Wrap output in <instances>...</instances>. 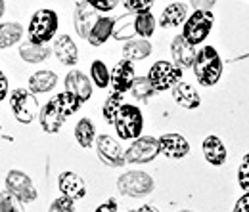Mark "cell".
<instances>
[{"mask_svg": "<svg viewBox=\"0 0 249 212\" xmlns=\"http://www.w3.org/2000/svg\"><path fill=\"white\" fill-rule=\"evenodd\" d=\"M156 17L152 16V12H142V14H136L134 19H132V29L134 34H138L140 38H150L154 36L156 33Z\"/></svg>", "mask_w": 249, "mask_h": 212, "instance_id": "cell-28", "label": "cell"}, {"mask_svg": "<svg viewBox=\"0 0 249 212\" xmlns=\"http://www.w3.org/2000/svg\"><path fill=\"white\" fill-rule=\"evenodd\" d=\"M90 81L96 88H107L109 86V69L106 65V61L94 60L90 65Z\"/></svg>", "mask_w": 249, "mask_h": 212, "instance_id": "cell-31", "label": "cell"}, {"mask_svg": "<svg viewBox=\"0 0 249 212\" xmlns=\"http://www.w3.org/2000/svg\"><path fill=\"white\" fill-rule=\"evenodd\" d=\"M0 212H23V205L4 189L0 191Z\"/></svg>", "mask_w": 249, "mask_h": 212, "instance_id": "cell-32", "label": "cell"}, {"mask_svg": "<svg viewBox=\"0 0 249 212\" xmlns=\"http://www.w3.org/2000/svg\"><path fill=\"white\" fill-rule=\"evenodd\" d=\"M113 25H115V17L100 16V17L96 19V23L92 25L89 36H87V40L90 42V46H94V48L104 46V44L111 38V34H113Z\"/></svg>", "mask_w": 249, "mask_h": 212, "instance_id": "cell-23", "label": "cell"}, {"mask_svg": "<svg viewBox=\"0 0 249 212\" xmlns=\"http://www.w3.org/2000/svg\"><path fill=\"white\" fill-rule=\"evenodd\" d=\"M159 155V142L156 136H140L124 149V164H148Z\"/></svg>", "mask_w": 249, "mask_h": 212, "instance_id": "cell-10", "label": "cell"}, {"mask_svg": "<svg viewBox=\"0 0 249 212\" xmlns=\"http://www.w3.org/2000/svg\"><path fill=\"white\" fill-rule=\"evenodd\" d=\"M83 101L79 98H75L69 92H60L54 94L44 105H40L38 111V126L44 134H58L63 128L65 121L69 117H73L79 109H81Z\"/></svg>", "mask_w": 249, "mask_h": 212, "instance_id": "cell-1", "label": "cell"}, {"mask_svg": "<svg viewBox=\"0 0 249 212\" xmlns=\"http://www.w3.org/2000/svg\"><path fill=\"white\" fill-rule=\"evenodd\" d=\"M98 17H100L98 12L94 10L90 4H87L85 0L77 2L75 12H73V27H75V33H77L81 38H87Z\"/></svg>", "mask_w": 249, "mask_h": 212, "instance_id": "cell-16", "label": "cell"}, {"mask_svg": "<svg viewBox=\"0 0 249 212\" xmlns=\"http://www.w3.org/2000/svg\"><path fill=\"white\" fill-rule=\"evenodd\" d=\"M128 92H130V96H132L136 101H150L157 94V92L154 90V86L150 84L148 77H134V81H132Z\"/></svg>", "mask_w": 249, "mask_h": 212, "instance_id": "cell-30", "label": "cell"}, {"mask_svg": "<svg viewBox=\"0 0 249 212\" xmlns=\"http://www.w3.org/2000/svg\"><path fill=\"white\" fill-rule=\"evenodd\" d=\"M130 212H161V211L157 207H154V205H142L138 209H132Z\"/></svg>", "mask_w": 249, "mask_h": 212, "instance_id": "cell-41", "label": "cell"}, {"mask_svg": "<svg viewBox=\"0 0 249 212\" xmlns=\"http://www.w3.org/2000/svg\"><path fill=\"white\" fill-rule=\"evenodd\" d=\"M123 103H124V94L111 92L106 98V101L102 105V117H104L106 124H111L113 126V121H115V117H117V113H119V109H121Z\"/></svg>", "mask_w": 249, "mask_h": 212, "instance_id": "cell-29", "label": "cell"}, {"mask_svg": "<svg viewBox=\"0 0 249 212\" xmlns=\"http://www.w3.org/2000/svg\"><path fill=\"white\" fill-rule=\"evenodd\" d=\"M60 27V17L54 10H48V8H40L36 10L29 19V25H27V40L33 44H48L54 40L56 33Z\"/></svg>", "mask_w": 249, "mask_h": 212, "instance_id": "cell-3", "label": "cell"}, {"mask_svg": "<svg viewBox=\"0 0 249 212\" xmlns=\"http://www.w3.org/2000/svg\"><path fill=\"white\" fill-rule=\"evenodd\" d=\"M113 128L119 140L123 142H132L136 138L142 136L144 132V113L140 107L132 105V103H123L115 121H113Z\"/></svg>", "mask_w": 249, "mask_h": 212, "instance_id": "cell-5", "label": "cell"}, {"mask_svg": "<svg viewBox=\"0 0 249 212\" xmlns=\"http://www.w3.org/2000/svg\"><path fill=\"white\" fill-rule=\"evenodd\" d=\"M238 185L244 193H249V153L244 155L240 166H238Z\"/></svg>", "mask_w": 249, "mask_h": 212, "instance_id": "cell-33", "label": "cell"}, {"mask_svg": "<svg viewBox=\"0 0 249 212\" xmlns=\"http://www.w3.org/2000/svg\"><path fill=\"white\" fill-rule=\"evenodd\" d=\"M52 54L62 65H67V67H73L79 63V48L69 34H60L54 38Z\"/></svg>", "mask_w": 249, "mask_h": 212, "instance_id": "cell-18", "label": "cell"}, {"mask_svg": "<svg viewBox=\"0 0 249 212\" xmlns=\"http://www.w3.org/2000/svg\"><path fill=\"white\" fill-rule=\"evenodd\" d=\"M134 77H136V69H134L132 61H117L113 65V69L109 71V88H111V92H117V94H126Z\"/></svg>", "mask_w": 249, "mask_h": 212, "instance_id": "cell-13", "label": "cell"}, {"mask_svg": "<svg viewBox=\"0 0 249 212\" xmlns=\"http://www.w3.org/2000/svg\"><path fill=\"white\" fill-rule=\"evenodd\" d=\"M94 146H96L98 159L106 166H109V168H123L124 166V149L113 136L100 134V136H96Z\"/></svg>", "mask_w": 249, "mask_h": 212, "instance_id": "cell-11", "label": "cell"}, {"mask_svg": "<svg viewBox=\"0 0 249 212\" xmlns=\"http://www.w3.org/2000/svg\"><path fill=\"white\" fill-rule=\"evenodd\" d=\"M25 36V27L18 21L0 23V50H10L12 46L19 44Z\"/></svg>", "mask_w": 249, "mask_h": 212, "instance_id": "cell-26", "label": "cell"}, {"mask_svg": "<svg viewBox=\"0 0 249 212\" xmlns=\"http://www.w3.org/2000/svg\"><path fill=\"white\" fill-rule=\"evenodd\" d=\"M4 189L14 195L21 205H31L38 199V189L33 178L21 168H12L4 176Z\"/></svg>", "mask_w": 249, "mask_h": 212, "instance_id": "cell-7", "label": "cell"}, {"mask_svg": "<svg viewBox=\"0 0 249 212\" xmlns=\"http://www.w3.org/2000/svg\"><path fill=\"white\" fill-rule=\"evenodd\" d=\"M196 46L188 44L186 40L182 38V34H177L173 40H171V58L173 63L177 67H180L182 71L184 69H192V63L196 58Z\"/></svg>", "mask_w": 249, "mask_h": 212, "instance_id": "cell-19", "label": "cell"}, {"mask_svg": "<svg viewBox=\"0 0 249 212\" xmlns=\"http://www.w3.org/2000/svg\"><path fill=\"white\" fill-rule=\"evenodd\" d=\"M190 4L194 6V10H211L217 0H190Z\"/></svg>", "mask_w": 249, "mask_h": 212, "instance_id": "cell-40", "label": "cell"}, {"mask_svg": "<svg viewBox=\"0 0 249 212\" xmlns=\"http://www.w3.org/2000/svg\"><path fill=\"white\" fill-rule=\"evenodd\" d=\"M201 151H203V159L211 166H222L226 163V159H228V149H226L224 142L218 136H215V134L203 138Z\"/></svg>", "mask_w": 249, "mask_h": 212, "instance_id": "cell-20", "label": "cell"}, {"mask_svg": "<svg viewBox=\"0 0 249 212\" xmlns=\"http://www.w3.org/2000/svg\"><path fill=\"white\" fill-rule=\"evenodd\" d=\"M188 14V4L184 2H171L163 12H161V17H159V27L161 29H177L180 25H184Z\"/></svg>", "mask_w": 249, "mask_h": 212, "instance_id": "cell-21", "label": "cell"}, {"mask_svg": "<svg viewBox=\"0 0 249 212\" xmlns=\"http://www.w3.org/2000/svg\"><path fill=\"white\" fill-rule=\"evenodd\" d=\"M152 52H154V46H152V42L148 38H130V40L124 42L123 48H121L123 60H128L132 63L150 58Z\"/></svg>", "mask_w": 249, "mask_h": 212, "instance_id": "cell-24", "label": "cell"}, {"mask_svg": "<svg viewBox=\"0 0 249 212\" xmlns=\"http://www.w3.org/2000/svg\"><path fill=\"white\" fill-rule=\"evenodd\" d=\"M87 4H90L96 12H111L117 8V4L121 0H85Z\"/></svg>", "mask_w": 249, "mask_h": 212, "instance_id": "cell-36", "label": "cell"}, {"mask_svg": "<svg viewBox=\"0 0 249 212\" xmlns=\"http://www.w3.org/2000/svg\"><path fill=\"white\" fill-rule=\"evenodd\" d=\"M154 2L156 0H123V6L130 14H142V12H150Z\"/></svg>", "mask_w": 249, "mask_h": 212, "instance_id": "cell-35", "label": "cell"}, {"mask_svg": "<svg viewBox=\"0 0 249 212\" xmlns=\"http://www.w3.org/2000/svg\"><path fill=\"white\" fill-rule=\"evenodd\" d=\"M48 212H75V201L65 195H60L50 203Z\"/></svg>", "mask_w": 249, "mask_h": 212, "instance_id": "cell-34", "label": "cell"}, {"mask_svg": "<svg viewBox=\"0 0 249 212\" xmlns=\"http://www.w3.org/2000/svg\"><path fill=\"white\" fill-rule=\"evenodd\" d=\"M232 212H249V193H244V195L236 201Z\"/></svg>", "mask_w": 249, "mask_h": 212, "instance_id": "cell-39", "label": "cell"}, {"mask_svg": "<svg viewBox=\"0 0 249 212\" xmlns=\"http://www.w3.org/2000/svg\"><path fill=\"white\" fill-rule=\"evenodd\" d=\"M157 142H159V155L173 159V161L184 159L192 151V146L186 140V136L178 132H165L157 138Z\"/></svg>", "mask_w": 249, "mask_h": 212, "instance_id": "cell-12", "label": "cell"}, {"mask_svg": "<svg viewBox=\"0 0 249 212\" xmlns=\"http://www.w3.org/2000/svg\"><path fill=\"white\" fill-rule=\"evenodd\" d=\"M94 212H119V205H117L115 199H107L102 205H98Z\"/></svg>", "mask_w": 249, "mask_h": 212, "instance_id": "cell-38", "label": "cell"}, {"mask_svg": "<svg viewBox=\"0 0 249 212\" xmlns=\"http://www.w3.org/2000/svg\"><path fill=\"white\" fill-rule=\"evenodd\" d=\"M8 105H10V113L19 124L29 126L38 119V111H40L38 98L27 88H21V86L14 88L8 96Z\"/></svg>", "mask_w": 249, "mask_h": 212, "instance_id": "cell-4", "label": "cell"}, {"mask_svg": "<svg viewBox=\"0 0 249 212\" xmlns=\"http://www.w3.org/2000/svg\"><path fill=\"white\" fill-rule=\"evenodd\" d=\"M73 136H75V142L83 149H90L94 146V142H96V136H98L96 124L92 122V119H89V117L79 119L75 128H73Z\"/></svg>", "mask_w": 249, "mask_h": 212, "instance_id": "cell-27", "label": "cell"}, {"mask_svg": "<svg viewBox=\"0 0 249 212\" xmlns=\"http://www.w3.org/2000/svg\"><path fill=\"white\" fill-rule=\"evenodd\" d=\"M171 94H173V99H175V103L177 105H180V107H184V109H197L199 105H201V96H199V92L196 90L190 82H184V81H180V82H177L173 88H171Z\"/></svg>", "mask_w": 249, "mask_h": 212, "instance_id": "cell-22", "label": "cell"}, {"mask_svg": "<svg viewBox=\"0 0 249 212\" xmlns=\"http://www.w3.org/2000/svg\"><path fill=\"white\" fill-rule=\"evenodd\" d=\"M156 187L154 178L144 170H128L117 178L119 193L130 199H142L148 197Z\"/></svg>", "mask_w": 249, "mask_h": 212, "instance_id": "cell-8", "label": "cell"}, {"mask_svg": "<svg viewBox=\"0 0 249 212\" xmlns=\"http://www.w3.org/2000/svg\"><path fill=\"white\" fill-rule=\"evenodd\" d=\"M222 69H224V65H222L220 54L217 52L215 46H201L196 52L192 71H194L196 81L203 88H211V86L218 84V81L222 77Z\"/></svg>", "mask_w": 249, "mask_h": 212, "instance_id": "cell-2", "label": "cell"}, {"mask_svg": "<svg viewBox=\"0 0 249 212\" xmlns=\"http://www.w3.org/2000/svg\"><path fill=\"white\" fill-rule=\"evenodd\" d=\"M63 86H65V92L73 94V96L79 98L83 103L92 98V81H90L89 75H85V73L79 71V69H71V71L65 75Z\"/></svg>", "mask_w": 249, "mask_h": 212, "instance_id": "cell-14", "label": "cell"}, {"mask_svg": "<svg viewBox=\"0 0 249 212\" xmlns=\"http://www.w3.org/2000/svg\"><path fill=\"white\" fill-rule=\"evenodd\" d=\"M56 86H58V75L52 69H38L31 73L27 79V90L35 94L36 98L50 94Z\"/></svg>", "mask_w": 249, "mask_h": 212, "instance_id": "cell-17", "label": "cell"}, {"mask_svg": "<svg viewBox=\"0 0 249 212\" xmlns=\"http://www.w3.org/2000/svg\"><path fill=\"white\" fill-rule=\"evenodd\" d=\"M4 12H6V2H4V0H0V19L4 17Z\"/></svg>", "mask_w": 249, "mask_h": 212, "instance_id": "cell-42", "label": "cell"}, {"mask_svg": "<svg viewBox=\"0 0 249 212\" xmlns=\"http://www.w3.org/2000/svg\"><path fill=\"white\" fill-rule=\"evenodd\" d=\"M58 189L60 193L73 199L75 203L87 197V182L83 176H79L73 170H63L58 174Z\"/></svg>", "mask_w": 249, "mask_h": 212, "instance_id": "cell-15", "label": "cell"}, {"mask_svg": "<svg viewBox=\"0 0 249 212\" xmlns=\"http://www.w3.org/2000/svg\"><path fill=\"white\" fill-rule=\"evenodd\" d=\"M8 96H10V79H8L6 71L0 67V105L8 99Z\"/></svg>", "mask_w": 249, "mask_h": 212, "instance_id": "cell-37", "label": "cell"}, {"mask_svg": "<svg viewBox=\"0 0 249 212\" xmlns=\"http://www.w3.org/2000/svg\"><path fill=\"white\" fill-rule=\"evenodd\" d=\"M178 212H196V211H178Z\"/></svg>", "mask_w": 249, "mask_h": 212, "instance_id": "cell-43", "label": "cell"}, {"mask_svg": "<svg viewBox=\"0 0 249 212\" xmlns=\"http://www.w3.org/2000/svg\"><path fill=\"white\" fill-rule=\"evenodd\" d=\"M146 77H148L150 84L154 86V90L159 94V92L171 90L177 82L182 81V69L177 67L173 61L159 60L148 69V75Z\"/></svg>", "mask_w": 249, "mask_h": 212, "instance_id": "cell-9", "label": "cell"}, {"mask_svg": "<svg viewBox=\"0 0 249 212\" xmlns=\"http://www.w3.org/2000/svg\"><path fill=\"white\" fill-rule=\"evenodd\" d=\"M215 16L211 10H194L182 25V38L192 46H199L211 34Z\"/></svg>", "mask_w": 249, "mask_h": 212, "instance_id": "cell-6", "label": "cell"}, {"mask_svg": "<svg viewBox=\"0 0 249 212\" xmlns=\"http://www.w3.org/2000/svg\"><path fill=\"white\" fill-rule=\"evenodd\" d=\"M18 54L21 61H25L27 65H36V63H44L52 56V48L46 44H33L29 40H25L23 44H19Z\"/></svg>", "mask_w": 249, "mask_h": 212, "instance_id": "cell-25", "label": "cell"}]
</instances>
